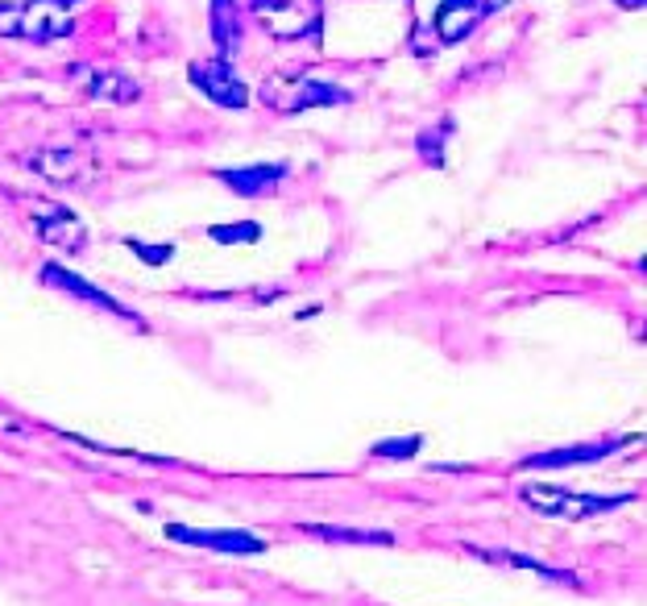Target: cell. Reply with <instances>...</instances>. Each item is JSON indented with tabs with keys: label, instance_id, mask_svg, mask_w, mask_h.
<instances>
[{
	"label": "cell",
	"instance_id": "52a82bcc",
	"mask_svg": "<svg viewBox=\"0 0 647 606\" xmlns=\"http://www.w3.org/2000/svg\"><path fill=\"white\" fill-rule=\"evenodd\" d=\"M71 84L100 104H133L142 96V84L125 71H104V67H71Z\"/></svg>",
	"mask_w": 647,
	"mask_h": 606
},
{
	"label": "cell",
	"instance_id": "9c48e42d",
	"mask_svg": "<svg viewBox=\"0 0 647 606\" xmlns=\"http://www.w3.org/2000/svg\"><path fill=\"white\" fill-rule=\"evenodd\" d=\"M42 283L46 287H59V291H67V295H79V299H88L92 308H104V312H112V316H121V320H129V324H142L137 320L125 303H117L108 291H100V287H92V283H83L79 274H71V270H63L59 262H46L42 266Z\"/></svg>",
	"mask_w": 647,
	"mask_h": 606
},
{
	"label": "cell",
	"instance_id": "8992f818",
	"mask_svg": "<svg viewBox=\"0 0 647 606\" xmlns=\"http://www.w3.org/2000/svg\"><path fill=\"white\" fill-rule=\"evenodd\" d=\"M166 536L191 544V548H212V553H233V557H253V553H266V540L241 532V528H187V523H171Z\"/></svg>",
	"mask_w": 647,
	"mask_h": 606
},
{
	"label": "cell",
	"instance_id": "cb8c5ba5",
	"mask_svg": "<svg viewBox=\"0 0 647 606\" xmlns=\"http://www.w3.org/2000/svg\"><path fill=\"white\" fill-rule=\"evenodd\" d=\"M63 5H71V0H63Z\"/></svg>",
	"mask_w": 647,
	"mask_h": 606
},
{
	"label": "cell",
	"instance_id": "2e32d148",
	"mask_svg": "<svg viewBox=\"0 0 647 606\" xmlns=\"http://www.w3.org/2000/svg\"><path fill=\"white\" fill-rule=\"evenodd\" d=\"M473 557H482V561H498V565H515V569H531V573H540V577H560V582H573L569 573H560V569H548L540 561H531V557H519V553H498V548H469Z\"/></svg>",
	"mask_w": 647,
	"mask_h": 606
},
{
	"label": "cell",
	"instance_id": "603a6c76",
	"mask_svg": "<svg viewBox=\"0 0 647 606\" xmlns=\"http://www.w3.org/2000/svg\"><path fill=\"white\" fill-rule=\"evenodd\" d=\"M0 428H13V420H9V416H0Z\"/></svg>",
	"mask_w": 647,
	"mask_h": 606
},
{
	"label": "cell",
	"instance_id": "7a4b0ae2",
	"mask_svg": "<svg viewBox=\"0 0 647 606\" xmlns=\"http://www.w3.org/2000/svg\"><path fill=\"white\" fill-rule=\"evenodd\" d=\"M523 503L540 515H552V519H594V515H606V511H618L623 503H631L627 494H577V490H565V486H552V482H523Z\"/></svg>",
	"mask_w": 647,
	"mask_h": 606
},
{
	"label": "cell",
	"instance_id": "e0dca14e",
	"mask_svg": "<svg viewBox=\"0 0 647 606\" xmlns=\"http://www.w3.org/2000/svg\"><path fill=\"white\" fill-rule=\"evenodd\" d=\"M208 237L216 245H245V241H258L262 237V225H258V220H241V225H212Z\"/></svg>",
	"mask_w": 647,
	"mask_h": 606
},
{
	"label": "cell",
	"instance_id": "9a60e30c",
	"mask_svg": "<svg viewBox=\"0 0 647 606\" xmlns=\"http://www.w3.org/2000/svg\"><path fill=\"white\" fill-rule=\"evenodd\" d=\"M307 536L336 540V544H395V532H361V528H328V523H303Z\"/></svg>",
	"mask_w": 647,
	"mask_h": 606
},
{
	"label": "cell",
	"instance_id": "4fadbf2b",
	"mask_svg": "<svg viewBox=\"0 0 647 606\" xmlns=\"http://www.w3.org/2000/svg\"><path fill=\"white\" fill-rule=\"evenodd\" d=\"M623 449V440H606V445H573V449H552V453H536L523 461V470H565V465H581V461H602L610 453Z\"/></svg>",
	"mask_w": 647,
	"mask_h": 606
},
{
	"label": "cell",
	"instance_id": "8fae6325",
	"mask_svg": "<svg viewBox=\"0 0 647 606\" xmlns=\"http://www.w3.org/2000/svg\"><path fill=\"white\" fill-rule=\"evenodd\" d=\"M216 179L233 187L237 196H270V191L287 179L283 162H258V167H220Z\"/></svg>",
	"mask_w": 647,
	"mask_h": 606
},
{
	"label": "cell",
	"instance_id": "5bb4252c",
	"mask_svg": "<svg viewBox=\"0 0 647 606\" xmlns=\"http://www.w3.org/2000/svg\"><path fill=\"white\" fill-rule=\"evenodd\" d=\"M212 42L220 50V59H229L241 42V25H237V5L233 0H212Z\"/></svg>",
	"mask_w": 647,
	"mask_h": 606
},
{
	"label": "cell",
	"instance_id": "277c9868",
	"mask_svg": "<svg viewBox=\"0 0 647 606\" xmlns=\"http://www.w3.org/2000/svg\"><path fill=\"white\" fill-rule=\"evenodd\" d=\"M25 212H30L34 233H38L46 245H59V250H67V254H79L83 245H88V229H83V220H79L71 208L30 196V200H25Z\"/></svg>",
	"mask_w": 647,
	"mask_h": 606
},
{
	"label": "cell",
	"instance_id": "3957f363",
	"mask_svg": "<svg viewBox=\"0 0 647 606\" xmlns=\"http://www.w3.org/2000/svg\"><path fill=\"white\" fill-rule=\"evenodd\" d=\"M249 13L270 38H312L324 25V5L320 0H249Z\"/></svg>",
	"mask_w": 647,
	"mask_h": 606
},
{
	"label": "cell",
	"instance_id": "7402d4cb",
	"mask_svg": "<svg viewBox=\"0 0 647 606\" xmlns=\"http://www.w3.org/2000/svg\"><path fill=\"white\" fill-rule=\"evenodd\" d=\"M618 5H623V9H639V5H643V0H618Z\"/></svg>",
	"mask_w": 647,
	"mask_h": 606
},
{
	"label": "cell",
	"instance_id": "ba28073f",
	"mask_svg": "<svg viewBox=\"0 0 647 606\" xmlns=\"http://www.w3.org/2000/svg\"><path fill=\"white\" fill-rule=\"evenodd\" d=\"M191 84L200 88L212 104H220V108H245V104H249V88L237 79V71L229 67V59L195 63V67H191Z\"/></svg>",
	"mask_w": 647,
	"mask_h": 606
},
{
	"label": "cell",
	"instance_id": "ffe728a7",
	"mask_svg": "<svg viewBox=\"0 0 647 606\" xmlns=\"http://www.w3.org/2000/svg\"><path fill=\"white\" fill-rule=\"evenodd\" d=\"M129 250L150 262V266H162V262H171V245H142V241H129Z\"/></svg>",
	"mask_w": 647,
	"mask_h": 606
},
{
	"label": "cell",
	"instance_id": "d6986e66",
	"mask_svg": "<svg viewBox=\"0 0 647 606\" xmlns=\"http://www.w3.org/2000/svg\"><path fill=\"white\" fill-rule=\"evenodd\" d=\"M419 445H424V436H407V440H378L374 445V457H390V461H407L419 453Z\"/></svg>",
	"mask_w": 647,
	"mask_h": 606
},
{
	"label": "cell",
	"instance_id": "5b68a950",
	"mask_svg": "<svg viewBox=\"0 0 647 606\" xmlns=\"http://www.w3.org/2000/svg\"><path fill=\"white\" fill-rule=\"evenodd\" d=\"M25 167L34 175H42L46 183L54 187H88L96 179V158L79 154V150H54V146H42V150H30L25 154Z\"/></svg>",
	"mask_w": 647,
	"mask_h": 606
},
{
	"label": "cell",
	"instance_id": "ac0fdd59",
	"mask_svg": "<svg viewBox=\"0 0 647 606\" xmlns=\"http://www.w3.org/2000/svg\"><path fill=\"white\" fill-rule=\"evenodd\" d=\"M457 125H453V117H444L436 129H428V133H419V154H424L432 167H444V154H440V146L448 142V133H453Z\"/></svg>",
	"mask_w": 647,
	"mask_h": 606
},
{
	"label": "cell",
	"instance_id": "6da1fadb",
	"mask_svg": "<svg viewBox=\"0 0 647 606\" xmlns=\"http://www.w3.org/2000/svg\"><path fill=\"white\" fill-rule=\"evenodd\" d=\"M71 13L63 0H0V38L13 42H54L71 34Z\"/></svg>",
	"mask_w": 647,
	"mask_h": 606
},
{
	"label": "cell",
	"instance_id": "44dd1931",
	"mask_svg": "<svg viewBox=\"0 0 647 606\" xmlns=\"http://www.w3.org/2000/svg\"><path fill=\"white\" fill-rule=\"evenodd\" d=\"M502 5H506V0H482V9H486V13H494V9H502Z\"/></svg>",
	"mask_w": 647,
	"mask_h": 606
},
{
	"label": "cell",
	"instance_id": "7c38bea8",
	"mask_svg": "<svg viewBox=\"0 0 647 606\" xmlns=\"http://www.w3.org/2000/svg\"><path fill=\"white\" fill-rule=\"evenodd\" d=\"M274 104L283 108V113H303V108H324V104H349V92L336 88V84H324V79H295V92L287 96H274Z\"/></svg>",
	"mask_w": 647,
	"mask_h": 606
},
{
	"label": "cell",
	"instance_id": "30bf717a",
	"mask_svg": "<svg viewBox=\"0 0 647 606\" xmlns=\"http://www.w3.org/2000/svg\"><path fill=\"white\" fill-rule=\"evenodd\" d=\"M482 17H486L482 0H440L432 25H436V38L444 46H453V42H465L477 30V21Z\"/></svg>",
	"mask_w": 647,
	"mask_h": 606
}]
</instances>
